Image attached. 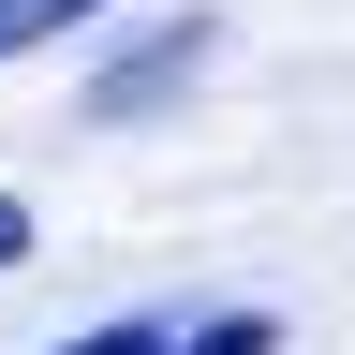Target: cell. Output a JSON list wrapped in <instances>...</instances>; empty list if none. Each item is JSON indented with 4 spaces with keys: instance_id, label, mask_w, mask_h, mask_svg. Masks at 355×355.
Masks as SVG:
<instances>
[{
    "instance_id": "1",
    "label": "cell",
    "mask_w": 355,
    "mask_h": 355,
    "mask_svg": "<svg viewBox=\"0 0 355 355\" xmlns=\"http://www.w3.org/2000/svg\"><path fill=\"white\" fill-rule=\"evenodd\" d=\"M193 60H207V15H178V30H133L104 74H89V119H148V104H178L193 89Z\"/></svg>"
},
{
    "instance_id": "2",
    "label": "cell",
    "mask_w": 355,
    "mask_h": 355,
    "mask_svg": "<svg viewBox=\"0 0 355 355\" xmlns=\"http://www.w3.org/2000/svg\"><path fill=\"white\" fill-rule=\"evenodd\" d=\"M74 355H282V326H266V311H193V326H89Z\"/></svg>"
},
{
    "instance_id": "3",
    "label": "cell",
    "mask_w": 355,
    "mask_h": 355,
    "mask_svg": "<svg viewBox=\"0 0 355 355\" xmlns=\"http://www.w3.org/2000/svg\"><path fill=\"white\" fill-rule=\"evenodd\" d=\"M74 15H104V0H0V60H30V44L74 30Z\"/></svg>"
},
{
    "instance_id": "4",
    "label": "cell",
    "mask_w": 355,
    "mask_h": 355,
    "mask_svg": "<svg viewBox=\"0 0 355 355\" xmlns=\"http://www.w3.org/2000/svg\"><path fill=\"white\" fill-rule=\"evenodd\" d=\"M15 252H30V207H15V193H0V266H15Z\"/></svg>"
}]
</instances>
